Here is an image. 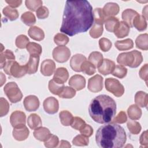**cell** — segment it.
<instances>
[{"mask_svg": "<svg viewBox=\"0 0 148 148\" xmlns=\"http://www.w3.org/2000/svg\"><path fill=\"white\" fill-rule=\"evenodd\" d=\"M9 104L6 99L1 97L0 98V116L6 115L9 112Z\"/></svg>", "mask_w": 148, "mask_h": 148, "instance_id": "f907efd6", "label": "cell"}, {"mask_svg": "<svg viewBox=\"0 0 148 148\" xmlns=\"http://www.w3.org/2000/svg\"><path fill=\"white\" fill-rule=\"evenodd\" d=\"M39 62V56H30L29 61L27 63L28 66V73L29 75L36 72Z\"/></svg>", "mask_w": 148, "mask_h": 148, "instance_id": "603a6c76", "label": "cell"}, {"mask_svg": "<svg viewBox=\"0 0 148 148\" xmlns=\"http://www.w3.org/2000/svg\"><path fill=\"white\" fill-rule=\"evenodd\" d=\"M94 24L92 8L87 1H66L60 31L69 36L86 32Z\"/></svg>", "mask_w": 148, "mask_h": 148, "instance_id": "6da1fadb", "label": "cell"}, {"mask_svg": "<svg viewBox=\"0 0 148 148\" xmlns=\"http://www.w3.org/2000/svg\"><path fill=\"white\" fill-rule=\"evenodd\" d=\"M69 77V73L67 69L64 67H60L56 69L53 78L56 82L64 84Z\"/></svg>", "mask_w": 148, "mask_h": 148, "instance_id": "ffe728a7", "label": "cell"}, {"mask_svg": "<svg viewBox=\"0 0 148 148\" xmlns=\"http://www.w3.org/2000/svg\"><path fill=\"white\" fill-rule=\"evenodd\" d=\"M81 71L88 75H92L95 73V67L89 61H85L80 67Z\"/></svg>", "mask_w": 148, "mask_h": 148, "instance_id": "ab89813d", "label": "cell"}, {"mask_svg": "<svg viewBox=\"0 0 148 148\" xmlns=\"http://www.w3.org/2000/svg\"><path fill=\"white\" fill-rule=\"evenodd\" d=\"M147 6L146 5L143 9V10H142V14H143V17L146 19L147 20Z\"/></svg>", "mask_w": 148, "mask_h": 148, "instance_id": "6125c7cd", "label": "cell"}, {"mask_svg": "<svg viewBox=\"0 0 148 148\" xmlns=\"http://www.w3.org/2000/svg\"><path fill=\"white\" fill-rule=\"evenodd\" d=\"M1 86H2L3 84H4V83L6 82V76L5 75H3V74L2 72H1Z\"/></svg>", "mask_w": 148, "mask_h": 148, "instance_id": "be15d7a7", "label": "cell"}, {"mask_svg": "<svg viewBox=\"0 0 148 148\" xmlns=\"http://www.w3.org/2000/svg\"><path fill=\"white\" fill-rule=\"evenodd\" d=\"M54 43L59 46H65L69 42V38L64 34H57L54 37Z\"/></svg>", "mask_w": 148, "mask_h": 148, "instance_id": "bcb514c9", "label": "cell"}, {"mask_svg": "<svg viewBox=\"0 0 148 148\" xmlns=\"http://www.w3.org/2000/svg\"><path fill=\"white\" fill-rule=\"evenodd\" d=\"M127 128L130 132L134 135L138 134L141 130V126L140 124L134 120H129L127 122Z\"/></svg>", "mask_w": 148, "mask_h": 148, "instance_id": "b9f144b4", "label": "cell"}, {"mask_svg": "<svg viewBox=\"0 0 148 148\" xmlns=\"http://www.w3.org/2000/svg\"><path fill=\"white\" fill-rule=\"evenodd\" d=\"M21 21L26 25L31 26L36 23L35 15L31 12H26L21 16Z\"/></svg>", "mask_w": 148, "mask_h": 148, "instance_id": "f35d334b", "label": "cell"}, {"mask_svg": "<svg viewBox=\"0 0 148 148\" xmlns=\"http://www.w3.org/2000/svg\"><path fill=\"white\" fill-rule=\"evenodd\" d=\"M88 112L92 120L99 124L110 122L116 113L114 100L107 95H99L92 99Z\"/></svg>", "mask_w": 148, "mask_h": 148, "instance_id": "3957f363", "label": "cell"}, {"mask_svg": "<svg viewBox=\"0 0 148 148\" xmlns=\"http://www.w3.org/2000/svg\"><path fill=\"white\" fill-rule=\"evenodd\" d=\"M119 22V20L117 18H116L114 17H108L105 22L106 29L109 32H113L116 25Z\"/></svg>", "mask_w": 148, "mask_h": 148, "instance_id": "f6af8a7d", "label": "cell"}, {"mask_svg": "<svg viewBox=\"0 0 148 148\" xmlns=\"http://www.w3.org/2000/svg\"><path fill=\"white\" fill-rule=\"evenodd\" d=\"M85 61H86V57L84 56L81 54H76L72 56L71 59V67L75 72H81V65Z\"/></svg>", "mask_w": 148, "mask_h": 148, "instance_id": "ac0fdd59", "label": "cell"}, {"mask_svg": "<svg viewBox=\"0 0 148 148\" xmlns=\"http://www.w3.org/2000/svg\"><path fill=\"white\" fill-rule=\"evenodd\" d=\"M119 6L114 2H108L105 5L102 9V12L105 16L108 18L118 14L119 12Z\"/></svg>", "mask_w": 148, "mask_h": 148, "instance_id": "e0dca14e", "label": "cell"}, {"mask_svg": "<svg viewBox=\"0 0 148 148\" xmlns=\"http://www.w3.org/2000/svg\"><path fill=\"white\" fill-rule=\"evenodd\" d=\"M27 124L32 130H35L42 126V123L40 117L35 113L31 114L27 119Z\"/></svg>", "mask_w": 148, "mask_h": 148, "instance_id": "484cf974", "label": "cell"}, {"mask_svg": "<svg viewBox=\"0 0 148 148\" xmlns=\"http://www.w3.org/2000/svg\"><path fill=\"white\" fill-rule=\"evenodd\" d=\"M114 45L119 50H128L133 47L134 42L132 39L128 38L123 40L116 41L114 43Z\"/></svg>", "mask_w": 148, "mask_h": 148, "instance_id": "f546056e", "label": "cell"}, {"mask_svg": "<svg viewBox=\"0 0 148 148\" xmlns=\"http://www.w3.org/2000/svg\"><path fill=\"white\" fill-rule=\"evenodd\" d=\"M148 35L143 34L139 35L135 40V44L137 48L143 50H148Z\"/></svg>", "mask_w": 148, "mask_h": 148, "instance_id": "f1b7e54d", "label": "cell"}, {"mask_svg": "<svg viewBox=\"0 0 148 148\" xmlns=\"http://www.w3.org/2000/svg\"><path fill=\"white\" fill-rule=\"evenodd\" d=\"M9 73L10 76L16 78L21 77L28 73L27 64L21 65L17 61H14L9 69Z\"/></svg>", "mask_w": 148, "mask_h": 148, "instance_id": "9c48e42d", "label": "cell"}, {"mask_svg": "<svg viewBox=\"0 0 148 148\" xmlns=\"http://www.w3.org/2000/svg\"><path fill=\"white\" fill-rule=\"evenodd\" d=\"M10 60H15V56L13 53L10 50H6L1 52L0 54V68H3L6 62Z\"/></svg>", "mask_w": 148, "mask_h": 148, "instance_id": "4dcf8cb0", "label": "cell"}, {"mask_svg": "<svg viewBox=\"0 0 148 148\" xmlns=\"http://www.w3.org/2000/svg\"><path fill=\"white\" fill-rule=\"evenodd\" d=\"M127 73V69L121 65H116L112 74L120 79L124 78Z\"/></svg>", "mask_w": 148, "mask_h": 148, "instance_id": "7bdbcfd3", "label": "cell"}, {"mask_svg": "<svg viewBox=\"0 0 148 148\" xmlns=\"http://www.w3.org/2000/svg\"><path fill=\"white\" fill-rule=\"evenodd\" d=\"M138 12L131 9H127L122 13V18L130 27H132V21L134 17L138 14Z\"/></svg>", "mask_w": 148, "mask_h": 148, "instance_id": "d4e9b609", "label": "cell"}, {"mask_svg": "<svg viewBox=\"0 0 148 148\" xmlns=\"http://www.w3.org/2000/svg\"><path fill=\"white\" fill-rule=\"evenodd\" d=\"M114 62L109 59H103L101 65L98 68L99 73L103 75H108L112 73L115 67Z\"/></svg>", "mask_w": 148, "mask_h": 148, "instance_id": "d6986e66", "label": "cell"}, {"mask_svg": "<svg viewBox=\"0 0 148 148\" xmlns=\"http://www.w3.org/2000/svg\"><path fill=\"white\" fill-rule=\"evenodd\" d=\"M103 31V24L94 23L89 32V34L92 38H98L102 35Z\"/></svg>", "mask_w": 148, "mask_h": 148, "instance_id": "8d00e7d4", "label": "cell"}, {"mask_svg": "<svg viewBox=\"0 0 148 148\" xmlns=\"http://www.w3.org/2000/svg\"><path fill=\"white\" fill-rule=\"evenodd\" d=\"M79 131L80 132L81 134L87 137H89L92 135L93 133V129L90 125L86 124Z\"/></svg>", "mask_w": 148, "mask_h": 148, "instance_id": "6f0895ef", "label": "cell"}, {"mask_svg": "<svg viewBox=\"0 0 148 148\" xmlns=\"http://www.w3.org/2000/svg\"><path fill=\"white\" fill-rule=\"evenodd\" d=\"M71 147V146L68 141L64 140H61L59 147Z\"/></svg>", "mask_w": 148, "mask_h": 148, "instance_id": "94428289", "label": "cell"}, {"mask_svg": "<svg viewBox=\"0 0 148 148\" xmlns=\"http://www.w3.org/2000/svg\"><path fill=\"white\" fill-rule=\"evenodd\" d=\"M135 102L138 106L146 108L148 102L147 94L143 91H138L135 95Z\"/></svg>", "mask_w": 148, "mask_h": 148, "instance_id": "cb8c5ba5", "label": "cell"}, {"mask_svg": "<svg viewBox=\"0 0 148 148\" xmlns=\"http://www.w3.org/2000/svg\"><path fill=\"white\" fill-rule=\"evenodd\" d=\"M42 3L40 0H26L25 1L26 7L33 12L36 11L39 7L42 6Z\"/></svg>", "mask_w": 148, "mask_h": 148, "instance_id": "7dc6e473", "label": "cell"}, {"mask_svg": "<svg viewBox=\"0 0 148 148\" xmlns=\"http://www.w3.org/2000/svg\"><path fill=\"white\" fill-rule=\"evenodd\" d=\"M2 13L3 15L10 21L16 20L19 16L18 11L9 6L5 7L2 10Z\"/></svg>", "mask_w": 148, "mask_h": 148, "instance_id": "e575fe53", "label": "cell"}, {"mask_svg": "<svg viewBox=\"0 0 148 148\" xmlns=\"http://www.w3.org/2000/svg\"><path fill=\"white\" fill-rule=\"evenodd\" d=\"M29 39L24 35H20L16 39V46L19 49L26 48L29 43Z\"/></svg>", "mask_w": 148, "mask_h": 148, "instance_id": "c3c4849f", "label": "cell"}, {"mask_svg": "<svg viewBox=\"0 0 148 148\" xmlns=\"http://www.w3.org/2000/svg\"><path fill=\"white\" fill-rule=\"evenodd\" d=\"M36 16L39 19H45L47 18L49 14V11L47 8L44 6L39 7L36 11Z\"/></svg>", "mask_w": 148, "mask_h": 148, "instance_id": "db71d44e", "label": "cell"}, {"mask_svg": "<svg viewBox=\"0 0 148 148\" xmlns=\"http://www.w3.org/2000/svg\"><path fill=\"white\" fill-rule=\"evenodd\" d=\"M56 69L55 62L50 59L44 60L40 66V72L42 74L46 76H50L53 74Z\"/></svg>", "mask_w": 148, "mask_h": 148, "instance_id": "9a60e30c", "label": "cell"}, {"mask_svg": "<svg viewBox=\"0 0 148 148\" xmlns=\"http://www.w3.org/2000/svg\"><path fill=\"white\" fill-rule=\"evenodd\" d=\"M26 49L30 56H40L42 51L40 45L35 42H29L27 45Z\"/></svg>", "mask_w": 148, "mask_h": 148, "instance_id": "d590c367", "label": "cell"}, {"mask_svg": "<svg viewBox=\"0 0 148 148\" xmlns=\"http://www.w3.org/2000/svg\"><path fill=\"white\" fill-rule=\"evenodd\" d=\"M132 26L139 31H143L147 28L146 19L142 16L138 14L133 19Z\"/></svg>", "mask_w": 148, "mask_h": 148, "instance_id": "4316f807", "label": "cell"}, {"mask_svg": "<svg viewBox=\"0 0 148 148\" xmlns=\"http://www.w3.org/2000/svg\"><path fill=\"white\" fill-rule=\"evenodd\" d=\"M127 140L124 128L114 123L101 126L97 131L95 141L101 148H120L124 146Z\"/></svg>", "mask_w": 148, "mask_h": 148, "instance_id": "7a4b0ae2", "label": "cell"}, {"mask_svg": "<svg viewBox=\"0 0 148 148\" xmlns=\"http://www.w3.org/2000/svg\"><path fill=\"white\" fill-rule=\"evenodd\" d=\"M59 143L58 138L54 135L51 134L49 138L44 142V145L45 147L48 148H52L57 147Z\"/></svg>", "mask_w": 148, "mask_h": 148, "instance_id": "681fc988", "label": "cell"}, {"mask_svg": "<svg viewBox=\"0 0 148 148\" xmlns=\"http://www.w3.org/2000/svg\"><path fill=\"white\" fill-rule=\"evenodd\" d=\"M49 90L54 95H59L62 91L64 85L62 83H60L56 82L54 79H51L49 82Z\"/></svg>", "mask_w": 148, "mask_h": 148, "instance_id": "1f68e13d", "label": "cell"}, {"mask_svg": "<svg viewBox=\"0 0 148 148\" xmlns=\"http://www.w3.org/2000/svg\"><path fill=\"white\" fill-rule=\"evenodd\" d=\"M28 34L29 37L34 40L38 41H40L45 38V33L43 31L36 26L31 27L28 29Z\"/></svg>", "mask_w": 148, "mask_h": 148, "instance_id": "7402d4cb", "label": "cell"}, {"mask_svg": "<svg viewBox=\"0 0 148 148\" xmlns=\"http://www.w3.org/2000/svg\"><path fill=\"white\" fill-rule=\"evenodd\" d=\"M128 115L130 119L131 120H138L142 116V110L136 105H131L127 110Z\"/></svg>", "mask_w": 148, "mask_h": 148, "instance_id": "d6a6232c", "label": "cell"}, {"mask_svg": "<svg viewBox=\"0 0 148 148\" xmlns=\"http://www.w3.org/2000/svg\"><path fill=\"white\" fill-rule=\"evenodd\" d=\"M86 124L85 121L79 117H73V121L71 124L72 128L75 130L80 131Z\"/></svg>", "mask_w": 148, "mask_h": 148, "instance_id": "f5cc1de1", "label": "cell"}, {"mask_svg": "<svg viewBox=\"0 0 148 148\" xmlns=\"http://www.w3.org/2000/svg\"><path fill=\"white\" fill-rule=\"evenodd\" d=\"M93 16H94V23L103 24L107 18L105 16L103 12L102 9L98 8H95L93 11Z\"/></svg>", "mask_w": 148, "mask_h": 148, "instance_id": "74e56055", "label": "cell"}, {"mask_svg": "<svg viewBox=\"0 0 148 148\" xmlns=\"http://www.w3.org/2000/svg\"><path fill=\"white\" fill-rule=\"evenodd\" d=\"M26 116L21 111L16 110L13 112L10 117V122L13 127H17L25 124Z\"/></svg>", "mask_w": 148, "mask_h": 148, "instance_id": "8fae6325", "label": "cell"}, {"mask_svg": "<svg viewBox=\"0 0 148 148\" xmlns=\"http://www.w3.org/2000/svg\"><path fill=\"white\" fill-rule=\"evenodd\" d=\"M25 109L28 112L36 111L39 106V101L35 95H30L27 96L23 101Z\"/></svg>", "mask_w": 148, "mask_h": 148, "instance_id": "7c38bea8", "label": "cell"}, {"mask_svg": "<svg viewBox=\"0 0 148 148\" xmlns=\"http://www.w3.org/2000/svg\"><path fill=\"white\" fill-rule=\"evenodd\" d=\"M88 61L90 62L95 68H98L103 62L102 54L98 51H93L90 53L88 57Z\"/></svg>", "mask_w": 148, "mask_h": 148, "instance_id": "83f0119b", "label": "cell"}, {"mask_svg": "<svg viewBox=\"0 0 148 148\" xmlns=\"http://www.w3.org/2000/svg\"><path fill=\"white\" fill-rule=\"evenodd\" d=\"M143 61L142 53L137 50L122 53L119 54L117 62L123 66H128L130 68L138 67Z\"/></svg>", "mask_w": 148, "mask_h": 148, "instance_id": "277c9868", "label": "cell"}, {"mask_svg": "<svg viewBox=\"0 0 148 148\" xmlns=\"http://www.w3.org/2000/svg\"><path fill=\"white\" fill-rule=\"evenodd\" d=\"M140 145H143V147H147L148 144V139H147V131H145L143 132L142 135L140 136Z\"/></svg>", "mask_w": 148, "mask_h": 148, "instance_id": "680465c9", "label": "cell"}, {"mask_svg": "<svg viewBox=\"0 0 148 148\" xmlns=\"http://www.w3.org/2000/svg\"><path fill=\"white\" fill-rule=\"evenodd\" d=\"M105 85L106 90L116 97L122 96L124 92V86L117 79L110 77L107 78L105 80Z\"/></svg>", "mask_w": 148, "mask_h": 148, "instance_id": "8992f818", "label": "cell"}, {"mask_svg": "<svg viewBox=\"0 0 148 148\" xmlns=\"http://www.w3.org/2000/svg\"><path fill=\"white\" fill-rule=\"evenodd\" d=\"M5 2L9 5L10 7L12 8L18 7L22 3V1L21 0H6Z\"/></svg>", "mask_w": 148, "mask_h": 148, "instance_id": "91938a15", "label": "cell"}, {"mask_svg": "<svg viewBox=\"0 0 148 148\" xmlns=\"http://www.w3.org/2000/svg\"><path fill=\"white\" fill-rule=\"evenodd\" d=\"M127 120V117L124 111H121L117 114V116L113 119V123L123 124L126 122Z\"/></svg>", "mask_w": 148, "mask_h": 148, "instance_id": "9f6ffc18", "label": "cell"}, {"mask_svg": "<svg viewBox=\"0 0 148 148\" xmlns=\"http://www.w3.org/2000/svg\"><path fill=\"white\" fill-rule=\"evenodd\" d=\"M29 130L25 125L14 128L13 130V138L18 141L25 140L29 135Z\"/></svg>", "mask_w": 148, "mask_h": 148, "instance_id": "2e32d148", "label": "cell"}, {"mask_svg": "<svg viewBox=\"0 0 148 148\" xmlns=\"http://www.w3.org/2000/svg\"><path fill=\"white\" fill-rule=\"evenodd\" d=\"M103 77L99 75H95L88 81V89L92 92H98L103 88Z\"/></svg>", "mask_w": 148, "mask_h": 148, "instance_id": "ba28073f", "label": "cell"}, {"mask_svg": "<svg viewBox=\"0 0 148 148\" xmlns=\"http://www.w3.org/2000/svg\"><path fill=\"white\" fill-rule=\"evenodd\" d=\"M89 139L88 137L80 134L76 136L72 140V143L77 146H84L88 145Z\"/></svg>", "mask_w": 148, "mask_h": 148, "instance_id": "60d3db41", "label": "cell"}, {"mask_svg": "<svg viewBox=\"0 0 148 148\" xmlns=\"http://www.w3.org/2000/svg\"><path fill=\"white\" fill-rule=\"evenodd\" d=\"M59 117L61 124L64 126L71 125L73 117L72 114L67 110H62L59 114Z\"/></svg>", "mask_w": 148, "mask_h": 148, "instance_id": "836d02e7", "label": "cell"}, {"mask_svg": "<svg viewBox=\"0 0 148 148\" xmlns=\"http://www.w3.org/2000/svg\"><path fill=\"white\" fill-rule=\"evenodd\" d=\"M148 64H145L140 69L139 72V75L140 77L144 80L146 82V83H147L148 79Z\"/></svg>", "mask_w": 148, "mask_h": 148, "instance_id": "11a10c76", "label": "cell"}, {"mask_svg": "<svg viewBox=\"0 0 148 148\" xmlns=\"http://www.w3.org/2000/svg\"><path fill=\"white\" fill-rule=\"evenodd\" d=\"M34 137L40 140L45 142L46 140L49 136L51 135V133L49 130L46 127H39L35 130L34 131Z\"/></svg>", "mask_w": 148, "mask_h": 148, "instance_id": "44dd1931", "label": "cell"}, {"mask_svg": "<svg viewBox=\"0 0 148 148\" xmlns=\"http://www.w3.org/2000/svg\"><path fill=\"white\" fill-rule=\"evenodd\" d=\"M5 94L12 103L20 101L23 98V94L15 82L8 83L3 88Z\"/></svg>", "mask_w": 148, "mask_h": 148, "instance_id": "5b68a950", "label": "cell"}, {"mask_svg": "<svg viewBox=\"0 0 148 148\" xmlns=\"http://www.w3.org/2000/svg\"><path fill=\"white\" fill-rule=\"evenodd\" d=\"M112 42L107 38H102L99 40V46L101 50L103 51H108L112 47Z\"/></svg>", "mask_w": 148, "mask_h": 148, "instance_id": "816d5d0a", "label": "cell"}, {"mask_svg": "<svg viewBox=\"0 0 148 148\" xmlns=\"http://www.w3.org/2000/svg\"><path fill=\"white\" fill-rule=\"evenodd\" d=\"M52 55L57 62L63 63L69 60L71 56V51L65 46H59L53 49Z\"/></svg>", "mask_w": 148, "mask_h": 148, "instance_id": "52a82bcc", "label": "cell"}, {"mask_svg": "<svg viewBox=\"0 0 148 148\" xmlns=\"http://www.w3.org/2000/svg\"><path fill=\"white\" fill-rule=\"evenodd\" d=\"M45 111L49 114H55L58 110L59 103L58 100L53 97H50L45 99L43 103Z\"/></svg>", "mask_w": 148, "mask_h": 148, "instance_id": "30bf717a", "label": "cell"}, {"mask_svg": "<svg viewBox=\"0 0 148 148\" xmlns=\"http://www.w3.org/2000/svg\"><path fill=\"white\" fill-rule=\"evenodd\" d=\"M69 84L73 88H75L77 91H79L85 87L86 79L80 75H75L70 78Z\"/></svg>", "mask_w": 148, "mask_h": 148, "instance_id": "4fadbf2b", "label": "cell"}, {"mask_svg": "<svg viewBox=\"0 0 148 148\" xmlns=\"http://www.w3.org/2000/svg\"><path fill=\"white\" fill-rule=\"evenodd\" d=\"M76 94V91L72 87L65 86L64 87L61 92L58 95L62 98H72Z\"/></svg>", "mask_w": 148, "mask_h": 148, "instance_id": "ee69618b", "label": "cell"}, {"mask_svg": "<svg viewBox=\"0 0 148 148\" xmlns=\"http://www.w3.org/2000/svg\"><path fill=\"white\" fill-rule=\"evenodd\" d=\"M130 27L124 21H119L115 26L114 29V35L118 38H123L128 35Z\"/></svg>", "mask_w": 148, "mask_h": 148, "instance_id": "5bb4252c", "label": "cell"}]
</instances>
